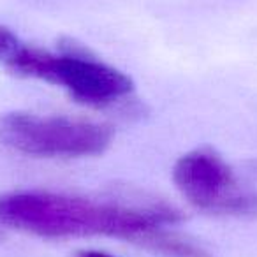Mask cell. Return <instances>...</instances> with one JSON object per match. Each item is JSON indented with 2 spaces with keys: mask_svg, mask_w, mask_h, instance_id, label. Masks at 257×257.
<instances>
[{
  "mask_svg": "<svg viewBox=\"0 0 257 257\" xmlns=\"http://www.w3.org/2000/svg\"><path fill=\"white\" fill-rule=\"evenodd\" d=\"M145 246L157 250V252H164L175 257H210L203 248H199L197 245H194L189 239H183L176 234H169L168 231L161 229V231L150 234L143 241Z\"/></svg>",
  "mask_w": 257,
  "mask_h": 257,
  "instance_id": "5b68a950",
  "label": "cell"
},
{
  "mask_svg": "<svg viewBox=\"0 0 257 257\" xmlns=\"http://www.w3.org/2000/svg\"><path fill=\"white\" fill-rule=\"evenodd\" d=\"M180 213L164 204L127 206L109 201L51 192H20L0 197V222L43 238L113 236L143 243Z\"/></svg>",
  "mask_w": 257,
  "mask_h": 257,
  "instance_id": "6da1fadb",
  "label": "cell"
},
{
  "mask_svg": "<svg viewBox=\"0 0 257 257\" xmlns=\"http://www.w3.org/2000/svg\"><path fill=\"white\" fill-rule=\"evenodd\" d=\"M78 257H111L104 252H93V250H88V252H79Z\"/></svg>",
  "mask_w": 257,
  "mask_h": 257,
  "instance_id": "52a82bcc",
  "label": "cell"
},
{
  "mask_svg": "<svg viewBox=\"0 0 257 257\" xmlns=\"http://www.w3.org/2000/svg\"><path fill=\"white\" fill-rule=\"evenodd\" d=\"M111 140V127L90 120L30 113H8L0 116V143L32 157H92L104 154Z\"/></svg>",
  "mask_w": 257,
  "mask_h": 257,
  "instance_id": "3957f363",
  "label": "cell"
},
{
  "mask_svg": "<svg viewBox=\"0 0 257 257\" xmlns=\"http://www.w3.org/2000/svg\"><path fill=\"white\" fill-rule=\"evenodd\" d=\"M22 46L18 37L8 29L0 25V60H8L15 55V51Z\"/></svg>",
  "mask_w": 257,
  "mask_h": 257,
  "instance_id": "8992f818",
  "label": "cell"
},
{
  "mask_svg": "<svg viewBox=\"0 0 257 257\" xmlns=\"http://www.w3.org/2000/svg\"><path fill=\"white\" fill-rule=\"evenodd\" d=\"M9 71L23 78L43 79L62 86L74 100L88 106H107L133 92V79L111 65L86 57L74 44L64 53H50L39 48L20 46L6 60Z\"/></svg>",
  "mask_w": 257,
  "mask_h": 257,
  "instance_id": "7a4b0ae2",
  "label": "cell"
},
{
  "mask_svg": "<svg viewBox=\"0 0 257 257\" xmlns=\"http://www.w3.org/2000/svg\"><path fill=\"white\" fill-rule=\"evenodd\" d=\"M178 190L192 206L217 215H253L257 196L239 187L231 168L211 150H194L173 169Z\"/></svg>",
  "mask_w": 257,
  "mask_h": 257,
  "instance_id": "277c9868",
  "label": "cell"
}]
</instances>
